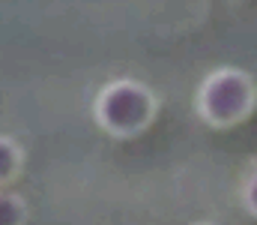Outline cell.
<instances>
[{
	"instance_id": "cell-1",
	"label": "cell",
	"mask_w": 257,
	"mask_h": 225,
	"mask_svg": "<svg viewBox=\"0 0 257 225\" xmlns=\"http://www.w3.org/2000/svg\"><path fill=\"white\" fill-rule=\"evenodd\" d=\"M93 114H96V123L114 135V138H128V135H138L144 132L153 117H156V96L147 84L141 81H111L99 90L96 102H93Z\"/></svg>"
},
{
	"instance_id": "cell-6",
	"label": "cell",
	"mask_w": 257,
	"mask_h": 225,
	"mask_svg": "<svg viewBox=\"0 0 257 225\" xmlns=\"http://www.w3.org/2000/svg\"><path fill=\"white\" fill-rule=\"evenodd\" d=\"M194 225H215V222H194Z\"/></svg>"
},
{
	"instance_id": "cell-5",
	"label": "cell",
	"mask_w": 257,
	"mask_h": 225,
	"mask_svg": "<svg viewBox=\"0 0 257 225\" xmlns=\"http://www.w3.org/2000/svg\"><path fill=\"white\" fill-rule=\"evenodd\" d=\"M242 201H245V210L257 216V168L248 174V180H245V189H242Z\"/></svg>"
},
{
	"instance_id": "cell-4",
	"label": "cell",
	"mask_w": 257,
	"mask_h": 225,
	"mask_svg": "<svg viewBox=\"0 0 257 225\" xmlns=\"http://www.w3.org/2000/svg\"><path fill=\"white\" fill-rule=\"evenodd\" d=\"M24 201L12 192H0V225H24Z\"/></svg>"
},
{
	"instance_id": "cell-3",
	"label": "cell",
	"mask_w": 257,
	"mask_h": 225,
	"mask_svg": "<svg viewBox=\"0 0 257 225\" xmlns=\"http://www.w3.org/2000/svg\"><path fill=\"white\" fill-rule=\"evenodd\" d=\"M21 168V150L9 135H0V186L9 183Z\"/></svg>"
},
{
	"instance_id": "cell-2",
	"label": "cell",
	"mask_w": 257,
	"mask_h": 225,
	"mask_svg": "<svg viewBox=\"0 0 257 225\" xmlns=\"http://www.w3.org/2000/svg\"><path fill=\"white\" fill-rule=\"evenodd\" d=\"M194 105L209 126H233L254 108V81L233 66L215 69L203 78Z\"/></svg>"
}]
</instances>
